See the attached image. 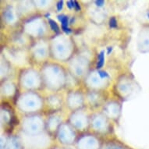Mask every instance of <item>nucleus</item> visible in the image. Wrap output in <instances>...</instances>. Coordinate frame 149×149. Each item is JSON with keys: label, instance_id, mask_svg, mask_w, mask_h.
I'll list each match as a JSON object with an SVG mask.
<instances>
[{"label": "nucleus", "instance_id": "nucleus-8", "mask_svg": "<svg viewBox=\"0 0 149 149\" xmlns=\"http://www.w3.org/2000/svg\"><path fill=\"white\" fill-rule=\"evenodd\" d=\"M104 1L103 0H98V1H95V3L96 5L98 6H102L103 5H104Z\"/></svg>", "mask_w": 149, "mask_h": 149}, {"label": "nucleus", "instance_id": "nucleus-2", "mask_svg": "<svg viewBox=\"0 0 149 149\" xmlns=\"http://www.w3.org/2000/svg\"><path fill=\"white\" fill-rule=\"evenodd\" d=\"M58 19H59L62 23V27H68V17L65 16V15H59L58 16Z\"/></svg>", "mask_w": 149, "mask_h": 149}, {"label": "nucleus", "instance_id": "nucleus-7", "mask_svg": "<svg viewBox=\"0 0 149 149\" xmlns=\"http://www.w3.org/2000/svg\"><path fill=\"white\" fill-rule=\"evenodd\" d=\"M67 6L69 7V9H71L72 7H74V3H73V1H68L67 3Z\"/></svg>", "mask_w": 149, "mask_h": 149}, {"label": "nucleus", "instance_id": "nucleus-1", "mask_svg": "<svg viewBox=\"0 0 149 149\" xmlns=\"http://www.w3.org/2000/svg\"><path fill=\"white\" fill-rule=\"evenodd\" d=\"M104 60H105V55H104V51H102L98 56V63H97V68L99 69L103 66L104 64Z\"/></svg>", "mask_w": 149, "mask_h": 149}, {"label": "nucleus", "instance_id": "nucleus-4", "mask_svg": "<svg viewBox=\"0 0 149 149\" xmlns=\"http://www.w3.org/2000/svg\"><path fill=\"white\" fill-rule=\"evenodd\" d=\"M109 26L110 27H113V28L117 27V21L115 17H111V19L109 20Z\"/></svg>", "mask_w": 149, "mask_h": 149}, {"label": "nucleus", "instance_id": "nucleus-9", "mask_svg": "<svg viewBox=\"0 0 149 149\" xmlns=\"http://www.w3.org/2000/svg\"><path fill=\"white\" fill-rule=\"evenodd\" d=\"M73 3H74V8L77 10H81V6H80V5H79L77 1H73Z\"/></svg>", "mask_w": 149, "mask_h": 149}, {"label": "nucleus", "instance_id": "nucleus-6", "mask_svg": "<svg viewBox=\"0 0 149 149\" xmlns=\"http://www.w3.org/2000/svg\"><path fill=\"white\" fill-rule=\"evenodd\" d=\"M98 74H99V76H100L101 77H109V74H108L106 72H105V71L99 70L98 71Z\"/></svg>", "mask_w": 149, "mask_h": 149}, {"label": "nucleus", "instance_id": "nucleus-11", "mask_svg": "<svg viewBox=\"0 0 149 149\" xmlns=\"http://www.w3.org/2000/svg\"><path fill=\"white\" fill-rule=\"evenodd\" d=\"M112 51H113V48H112V47H109V48H108L107 53L109 54L110 52H112Z\"/></svg>", "mask_w": 149, "mask_h": 149}, {"label": "nucleus", "instance_id": "nucleus-3", "mask_svg": "<svg viewBox=\"0 0 149 149\" xmlns=\"http://www.w3.org/2000/svg\"><path fill=\"white\" fill-rule=\"evenodd\" d=\"M49 24H50V26H51L52 29L54 31L56 32V33H59V27H58V25H57L56 23L55 22V21L52 20H49Z\"/></svg>", "mask_w": 149, "mask_h": 149}, {"label": "nucleus", "instance_id": "nucleus-10", "mask_svg": "<svg viewBox=\"0 0 149 149\" xmlns=\"http://www.w3.org/2000/svg\"><path fill=\"white\" fill-rule=\"evenodd\" d=\"M63 30L64 32H66V33H70L71 32V30L69 28V27H62Z\"/></svg>", "mask_w": 149, "mask_h": 149}, {"label": "nucleus", "instance_id": "nucleus-5", "mask_svg": "<svg viewBox=\"0 0 149 149\" xmlns=\"http://www.w3.org/2000/svg\"><path fill=\"white\" fill-rule=\"evenodd\" d=\"M63 1H59L57 3V10L60 11L63 9Z\"/></svg>", "mask_w": 149, "mask_h": 149}]
</instances>
